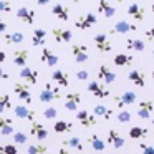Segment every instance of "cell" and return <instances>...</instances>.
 <instances>
[{
  "instance_id": "obj_1",
  "label": "cell",
  "mask_w": 154,
  "mask_h": 154,
  "mask_svg": "<svg viewBox=\"0 0 154 154\" xmlns=\"http://www.w3.org/2000/svg\"><path fill=\"white\" fill-rule=\"evenodd\" d=\"M40 101L42 103H51L55 100H60L61 98V93H60V86L53 83H47L43 86V90L40 91Z\"/></svg>"
},
{
  "instance_id": "obj_2",
  "label": "cell",
  "mask_w": 154,
  "mask_h": 154,
  "mask_svg": "<svg viewBox=\"0 0 154 154\" xmlns=\"http://www.w3.org/2000/svg\"><path fill=\"white\" fill-rule=\"evenodd\" d=\"M14 93L17 94L18 100H22L23 103H27V104H32V101H33L30 86H28L27 83H15L14 85Z\"/></svg>"
},
{
  "instance_id": "obj_3",
  "label": "cell",
  "mask_w": 154,
  "mask_h": 154,
  "mask_svg": "<svg viewBox=\"0 0 154 154\" xmlns=\"http://www.w3.org/2000/svg\"><path fill=\"white\" fill-rule=\"evenodd\" d=\"M136 96L137 94L134 91H124L123 94H118V96H113V101L119 109H123L124 106H131V104L136 103Z\"/></svg>"
},
{
  "instance_id": "obj_4",
  "label": "cell",
  "mask_w": 154,
  "mask_h": 154,
  "mask_svg": "<svg viewBox=\"0 0 154 154\" xmlns=\"http://www.w3.org/2000/svg\"><path fill=\"white\" fill-rule=\"evenodd\" d=\"M94 23H98L96 15L91 14V12H88V14L80 15V17L76 18V22H75V27H76L78 30H88V28H91Z\"/></svg>"
},
{
  "instance_id": "obj_5",
  "label": "cell",
  "mask_w": 154,
  "mask_h": 154,
  "mask_svg": "<svg viewBox=\"0 0 154 154\" xmlns=\"http://www.w3.org/2000/svg\"><path fill=\"white\" fill-rule=\"evenodd\" d=\"M93 42L94 45H96V50L100 51V53H109L111 50H113V45H111L109 38H108L106 33H98L93 37Z\"/></svg>"
},
{
  "instance_id": "obj_6",
  "label": "cell",
  "mask_w": 154,
  "mask_h": 154,
  "mask_svg": "<svg viewBox=\"0 0 154 154\" xmlns=\"http://www.w3.org/2000/svg\"><path fill=\"white\" fill-rule=\"evenodd\" d=\"M81 101H83V96H81L80 91L68 93L66 96H65V109H68V111H78Z\"/></svg>"
},
{
  "instance_id": "obj_7",
  "label": "cell",
  "mask_w": 154,
  "mask_h": 154,
  "mask_svg": "<svg viewBox=\"0 0 154 154\" xmlns=\"http://www.w3.org/2000/svg\"><path fill=\"white\" fill-rule=\"evenodd\" d=\"M88 91H90L93 96L100 98V100H104V98L109 96V90H108L103 83H100V81H96V80L88 83Z\"/></svg>"
},
{
  "instance_id": "obj_8",
  "label": "cell",
  "mask_w": 154,
  "mask_h": 154,
  "mask_svg": "<svg viewBox=\"0 0 154 154\" xmlns=\"http://www.w3.org/2000/svg\"><path fill=\"white\" fill-rule=\"evenodd\" d=\"M71 55H73L76 63H85L88 61V47L83 43H73L71 45Z\"/></svg>"
},
{
  "instance_id": "obj_9",
  "label": "cell",
  "mask_w": 154,
  "mask_h": 154,
  "mask_svg": "<svg viewBox=\"0 0 154 154\" xmlns=\"http://www.w3.org/2000/svg\"><path fill=\"white\" fill-rule=\"evenodd\" d=\"M76 119L80 121V124L83 128H93V126H96V124H98L96 116H94L93 113H90V111H86V109L76 111Z\"/></svg>"
},
{
  "instance_id": "obj_10",
  "label": "cell",
  "mask_w": 154,
  "mask_h": 154,
  "mask_svg": "<svg viewBox=\"0 0 154 154\" xmlns=\"http://www.w3.org/2000/svg\"><path fill=\"white\" fill-rule=\"evenodd\" d=\"M154 111V103L151 100H143L139 101L137 104V111H136V116L141 118V119H149L151 114Z\"/></svg>"
},
{
  "instance_id": "obj_11",
  "label": "cell",
  "mask_w": 154,
  "mask_h": 154,
  "mask_svg": "<svg viewBox=\"0 0 154 154\" xmlns=\"http://www.w3.org/2000/svg\"><path fill=\"white\" fill-rule=\"evenodd\" d=\"M35 17H37V12L32 10L28 7H20L17 10V18L25 25H33L35 23Z\"/></svg>"
},
{
  "instance_id": "obj_12",
  "label": "cell",
  "mask_w": 154,
  "mask_h": 154,
  "mask_svg": "<svg viewBox=\"0 0 154 154\" xmlns=\"http://www.w3.org/2000/svg\"><path fill=\"white\" fill-rule=\"evenodd\" d=\"M137 27L134 23H129L126 20H119L113 25V28L109 30L111 35H116V33H131V32H136Z\"/></svg>"
},
{
  "instance_id": "obj_13",
  "label": "cell",
  "mask_w": 154,
  "mask_h": 154,
  "mask_svg": "<svg viewBox=\"0 0 154 154\" xmlns=\"http://www.w3.org/2000/svg\"><path fill=\"white\" fill-rule=\"evenodd\" d=\"M30 136L37 137L38 141L43 143V141L48 137V131H47V128H45L43 124L38 123V121L35 119V121H32V124H30Z\"/></svg>"
},
{
  "instance_id": "obj_14",
  "label": "cell",
  "mask_w": 154,
  "mask_h": 154,
  "mask_svg": "<svg viewBox=\"0 0 154 154\" xmlns=\"http://www.w3.org/2000/svg\"><path fill=\"white\" fill-rule=\"evenodd\" d=\"M20 78L23 80V83H30V85H37L38 83V71L35 68L30 66H23L20 70Z\"/></svg>"
},
{
  "instance_id": "obj_15",
  "label": "cell",
  "mask_w": 154,
  "mask_h": 154,
  "mask_svg": "<svg viewBox=\"0 0 154 154\" xmlns=\"http://www.w3.org/2000/svg\"><path fill=\"white\" fill-rule=\"evenodd\" d=\"M108 144L113 146L114 149H121V147H124L126 141H124V137L119 134L118 129H109L108 131Z\"/></svg>"
},
{
  "instance_id": "obj_16",
  "label": "cell",
  "mask_w": 154,
  "mask_h": 154,
  "mask_svg": "<svg viewBox=\"0 0 154 154\" xmlns=\"http://www.w3.org/2000/svg\"><path fill=\"white\" fill-rule=\"evenodd\" d=\"M14 114L18 118V119H28L30 123H32V121H35V116H37L35 109H30V108L22 106V104H18V106L14 108Z\"/></svg>"
},
{
  "instance_id": "obj_17",
  "label": "cell",
  "mask_w": 154,
  "mask_h": 154,
  "mask_svg": "<svg viewBox=\"0 0 154 154\" xmlns=\"http://www.w3.org/2000/svg\"><path fill=\"white\" fill-rule=\"evenodd\" d=\"M51 35H53L55 42L57 43H68V42L73 38V33H71L70 30H66V28H51Z\"/></svg>"
},
{
  "instance_id": "obj_18",
  "label": "cell",
  "mask_w": 154,
  "mask_h": 154,
  "mask_svg": "<svg viewBox=\"0 0 154 154\" xmlns=\"http://www.w3.org/2000/svg\"><path fill=\"white\" fill-rule=\"evenodd\" d=\"M58 60H60V58H58L57 55H55L53 51L50 50V48L43 47L42 55H40V61H42V63H45L47 66L53 68V66H57V65H58Z\"/></svg>"
},
{
  "instance_id": "obj_19",
  "label": "cell",
  "mask_w": 154,
  "mask_h": 154,
  "mask_svg": "<svg viewBox=\"0 0 154 154\" xmlns=\"http://www.w3.org/2000/svg\"><path fill=\"white\" fill-rule=\"evenodd\" d=\"M51 81L57 83V86L66 88L68 85H70V75L65 70H53V73H51Z\"/></svg>"
},
{
  "instance_id": "obj_20",
  "label": "cell",
  "mask_w": 154,
  "mask_h": 154,
  "mask_svg": "<svg viewBox=\"0 0 154 154\" xmlns=\"http://www.w3.org/2000/svg\"><path fill=\"white\" fill-rule=\"evenodd\" d=\"M128 15L129 17H133L136 22H144V18H146V10H144V7L143 5H139V4H131L129 7H128Z\"/></svg>"
},
{
  "instance_id": "obj_21",
  "label": "cell",
  "mask_w": 154,
  "mask_h": 154,
  "mask_svg": "<svg viewBox=\"0 0 154 154\" xmlns=\"http://www.w3.org/2000/svg\"><path fill=\"white\" fill-rule=\"evenodd\" d=\"M28 58H30V51L27 48H20V50H14V65L23 68L27 66Z\"/></svg>"
},
{
  "instance_id": "obj_22",
  "label": "cell",
  "mask_w": 154,
  "mask_h": 154,
  "mask_svg": "<svg viewBox=\"0 0 154 154\" xmlns=\"http://www.w3.org/2000/svg\"><path fill=\"white\" fill-rule=\"evenodd\" d=\"M128 80L133 85H136L137 88L146 86V73H143V71H139V70H131L129 73H128Z\"/></svg>"
},
{
  "instance_id": "obj_23",
  "label": "cell",
  "mask_w": 154,
  "mask_h": 154,
  "mask_svg": "<svg viewBox=\"0 0 154 154\" xmlns=\"http://www.w3.org/2000/svg\"><path fill=\"white\" fill-rule=\"evenodd\" d=\"M51 14L55 15L57 18H60L61 22H68L70 20V8L63 4H55L51 7Z\"/></svg>"
},
{
  "instance_id": "obj_24",
  "label": "cell",
  "mask_w": 154,
  "mask_h": 154,
  "mask_svg": "<svg viewBox=\"0 0 154 154\" xmlns=\"http://www.w3.org/2000/svg\"><path fill=\"white\" fill-rule=\"evenodd\" d=\"M98 80L103 81V85L104 83H114V81H116V75H114L106 65H101L100 70H98Z\"/></svg>"
},
{
  "instance_id": "obj_25",
  "label": "cell",
  "mask_w": 154,
  "mask_h": 154,
  "mask_svg": "<svg viewBox=\"0 0 154 154\" xmlns=\"http://www.w3.org/2000/svg\"><path fill=\"white\" fill-rule=\"evenodd\" d=\"M15 133V128H14V121L10 118H4L0 114V134L2 136H12Z\"/></svg>"
},
{
  "instance_id": "obj_26",
  "label": "cell",
  "mask_w": 154,
  "mask_h": 154,
  "mask_svg": "<svg viewBox=\"0 0 154 154\" xmlns=\"http://www.w3.org/2000/svg\"><path fill=\"white\" fill-rule=\"evenodd\" d=\"M98 14H101L106 18H111L116 14V8L111 7V5L108 4V0H100V2H98Z\"/></svg>"
},
{
  "instance_id": "obj_27",
  "label": "cell",
  "mask_w": 154,
  "mask_h": 154,
  "mask_svg": "<svg viewBox=\"0 0 154 154\" xmlns=\"http://www.w3.org/2000/svg\"><path fill=\"white\" fill-rule=\"evenodd\" d=\"M45 40H47V32L43 28H35L33 35H32V45L33 47H43Z\"/></svg>"
},
{
  "instance_id": "obj_28",
  "label": "cell",
  "mask_w": 154,
  "mask_h": 154,
  "mask_svg": "<svg viewBox=\"0 0 154 154\" xmlns=\"http://www.w3.org/2000/svg\"><path fill=\"white\" fill-rule=\"evenodd\" d=\"M88 144L91 146V149H94L96 152H101V151H104V141L101 139L98 134H90V136L86 137Z\"/></svg>"
},
{
  "instance_id": "obj_29",
  "label": "cell",
  "mask_w": 154,
  "mask_h": 154,
  "mask_svg": "<svg viewBox=\"0 0 154 154\" xmlns=\"http://www.w3.org/2000/svg\"><path fill=\"white\" fill-rule=\"evenodd\" d=\"M113 61H114L116 66H131L133 61H134V58L131 57V55H128V53H118V55H114Z\"/></svg>"
},
{
  "instance_id": "obj_30",
  "label": "cell",
  "mask_w": 154,
  "mask_h": 154,
  "mask_svg": "<svg viewBox=\"0 0 154 154\" xmlns=\"http://www.w3.org/2000/svg\"><path fill=\"white\" fill-rule=\"evenodd\" d=\"M63 147H70V149H76V151H83V143L78 136H70L66 139H63Z\"/></svg>"
},
{
  "instance_id": "obj_31",
  "label": "cell",
  "mask_w": 154,
  "mask_h": 154,
  "mask_svg": "<svg viewBox=\"0 0 154 154\" xmlns=\"http://www.w3.org/2000/svg\"><path fill=\"white\" fill-rule=\"evenodd\" d=\"M4 42L7 45H17L23 42V33L22 32H12V33H4Z\"/></svg>"
},
{
  "instance_id": "obj_32",
  "label": "cell",
  "mask_w": 154,
  "mask_h": 154,
  "mask_svg": "<svg viewBox=\"0 0 154 154\" xmlns=\"http://www.w3.org/2000/svg\"><path fill=\"white\" fill-rule=\"evenodd\" d=\"M126 48L128 50H133V51H144L146 48V43L139 38H128L126 40Z\"/></svg>"
},
{
  "instance_id": "obj_33",
  "label": "cell",
  "mask_w": 154,
  "mask_h": 154,
  "mask_svg": "<svg viewBox=\"0 0 154 154\" xmlns=\"http://www.w3.org/2000/svg\"><path fill=\"white\" fill-rule=\"evenodd\" d=\"M93 114H94V116L103 118V119H109V118L113 116V109L106 108L104 104H96V106L93 108Z\"/></svg>"
},
{
  "instance_id": "obj_34",
  "label": "cell",
  "mask_w": 154,
  "mask_h": 154,
  "mask_svg": "<svg viewBox=\"0 0 154 154\" xmlns=\"http://www.w3.org/2000/svg\"><path fill=\"white\" fill-rule=\"evenodd\" d=\"M147 134H149V131H147V128H143V126H133L129 129V137L131 139H143V137H146Z\"/></svg>"
},
{
  "instance_id": "obj_35",
  "label": "cell",
  "mask_w": 154,
  "mask_h": 154,
  "mask_svg": "<svg viewBox=\"0 0 154 154\" xmlns=\"http://www.w3.org/2000/svg\"><path fill=\"white\" fill-rule=\"evenodd\" d=\"M53 129H55V133H58V134H66L73 129V123H68V121H63V119L57 121V123L53 124Z\"/></svg>"
},
{
  "instance_id": "obj_36",
  "label": "cell",
  "mask_w": 154,
  "mask_h": 154,
  "mask_svg": "<svg viewBox=\"0 0 154 154\" xmlns=\"http://www.w3.org/2000/svg\"><path fill=\"white\" fill-rule=\"evenodd\" d=\"M12 109V98L10 94L4 93V94H0V114L5 113V111Z\"/></svg>"
},
{
  "instance_id": "obj_37",
  "label": "cell",
  "mask_w": 154,
  "mask_h": 154,
  "mask_svg": "<svg viewBox=\"0 0 154 154\" xmlns=\"http://www.w3.org/2000/svg\"><path fill=\"white\" fill-rule=\"evenodd\" d=\"M47 152H48V146H45L43 143L30 144L27 149V154H47Z\"/></svg>"
},
{
  "instance_id": "obj_38",
  "label": "cell",
  "mask_w": 154,
  "mask_h": 154,
  "mask_svg": "<svg viewBox=\"0 0 154 154\" xmlns=\"http://www.w3.org/2000/svg\"><path fill=\"white\" fill-rule=\"evenodd\" d=\"M116 118H118V121H119V123L124 124V123H129V121L133 119V114H131L128 109H121L119 113H118Z\"/></svg>"
},
{
  "instance_id": "obj_39",
  "label": "cell",
  "mask_w": 154,
  "mask_h": 154,
  "mask_svg": "<svg viewBox=\"0 0 154 154\" xmlns=\"http://www.w3.org/2000/svg\"><path fill=\"white\" fill-rule=\"evenodd\" d=\"M12 137H14V141H15V146H17V144H25L28 139V136L25 133H22V131H15V133L12 134Z\"/></svg>"
},
{
  "instance_id": "obj_40",
  "label": "cell",
  "mask_w": 154,
  "mask_h": 154,
  "mask_svg": "<svg viewBox=\"0 0 154 154\" xmlns=\"http://www.w3.org/2000/svg\"><path fill=\"white\" fill-rule=\"evenodd\" d=\"M0 154H18V149L15 144H4L0 146Z\"/></svg>"
},
{
  "instance_id": "obj_41",
  "label": "cell",
  "mask_w": 154,
  "mask_h": 154,
  "mask_svg": "<svg viewBox=\"0 0 154 154\" xmlns=\"http://www.w3.org/2000/svg\"><path fill=\"white\" fill-rule=\"evenodd\" d=\"M12 10L14 8H12L10 0H0V14H10Z\"/></svg>"
},
{
  "instance_id": "obj_42",
  "label": "cell",
  "mask_w": 154,
  "mask_h": 154,
  "mask_svg": "<svg viewBox=\"0 0 154 154\" xmlns=\"http://www.w3.org/2000/svg\"><path fill=\"white\" fill-rule=\"evenodd\" d=\"M57 116H58V109H57V108H53V106L47 108V109L43 111V118H45V119H55Z\"/></svg>"
},
{
  "instance_id": "obj_43",
  "label": "cell",
  "mask_w": 154,
  "mask_h": 154,
  "mask_svg": "<svg viewBox=\"0 0 154 154\" xmlns=\"http://www.w3.org/2000/svg\"><path fill=\"white\" fill-rule=\"evenodd\" d=\"M76 78H78L80 81H86L88 78H90V73H88L86 70H78V71H76Z\"/></svg>"
},
{
  "instance_id": "obj_44",
  "label": "cell",
  "mask_w": 154,
  "mask_h": 154,
  "mask_svg": "<svg viewBox=\"0 0 154 154\" xmlns=\"http://www.w3.org/2000/svg\"><path fill=\"white\" fill-rule=\"evenodd\" d=\"M139 147H141V151H143V154H154V147L152 146H147V144L141 143Z\"/></svg>"
},
{
  "instance_id": "obj_45",
  "label": "cell",
  "mask_w": 154,
  "mask_h": 154,
  "mask_svg": "<svg viewBox=\"0 0 154 154\" xmlns=\"http://www.w3.org/2000/svg\"><path fill=\"white\" fill-rule=\"evenodd\" d=\"M144 35H146L147 40H154V27H151L149 30H146V32H144Z\"/></svg>"
},
{
  "instance_id": "obj_46",
  "label": "cell",
  "mask_w": 154,
  "mask_h": 154,
  "mask_svg": "<svg viewBox=\"0 0 154 154\" xmlns=\"http://www.w3.org/2000/svg\"><path fill=\"white\" fill-rule=\"evenodd\" d=\"M4 33H7V23L0 18V35H4Z\"/></svg>"
},
{
  "instance_id": "obj_47",
  "label": "cell",
  "mask_w": 154,
  "mask_h": 154,
  "mask_svg": "<svg viewBox=\"0 0 154 154\" xmlns=\"http://www.w3.org/2000/svg\"><path fill=\"white\" fill-rule=\"evenodd\" d=\"M8 78H10V75H8L4 68L0 66V80H8Z\"/></svg>"
},
{
  "instance_id": "obj_48",
  "label": "cell",
  "mask_w": 154,
  "mask_h": 154,
  "mask_svg": "<svg viewBox=\"0 0 154 154\" xmlns=\"http://www.w3.org/2000/svg\"><path fill=\"white\" fill-rule=\"evenodd\" d=\"M37 2V5H40V7H45V5L50 4V0H35Z\"/></svg>"
},
{
  "instance_id": "obj_49",
  "label": "cell",
  "mask_w": 154,
  "mask_h": 154,
  "mask_svg": "<svg viewBox=\"0 0 154 154\" xmlns=\"http://www.w3.org/2000/svg\"><path fill=\"white\" fill-rule=\"evenodd\" d=\"M57 154H70V152H68V149H66V147H63V146H61L60 149H58V152H57Z\"/></svg>"
},
{
  "instance_id": "obj_50",
  "label": "cell",
  "mask_w": 154,
  "mask_h": 154,
  "mask_svg": "<svg viewBox=\"0 0 154 154\" xmlns=\"http://www.w3.org/2000/svg\"><path fill=\"white\" fill-rule=\"evenodd\" d=\"M5 58H7L5 51H2V50H0V63H4V61H5Z\"/></svg>"
},
{
  "instance_id": "obj_51",
  "label": "cell",
  "mask_w": 154,
  "mask_h": 154,
  "mask_svg": "<svg viewBox=\"0 0 154 154\" xmlns=\"http://www.w3.org/2000/svg\"><path fill=\"white\" fill-rule=\"evenodd\" d=\"M81 2H85V0H73V4H81Z\"/></svg>"
},
{
  "instance_id": "obj_52",
  "label": "cell",
  "mask_w": 154,
  "mask_h": 154,
  "mask_svg": "<svg viewBox=\"0 0 154 154\" xmlns=\"http://www.w3.org/2000/svg\"><path fill=\"white\" fill-rule=\"evenodd\" d=\"M151 10H152V14H154V0H152V5H151Z\"/></svg>"
},
{
  "instance_id": "obj_53",
  "label": "cell",
  "mask_w": 154,
  "mask_h": 154,
  "mask_svg": "<svg viewBox=\"0 0 154 154\" xmlns=\"http://www.w3.org/2000/svg\"><path fill=\"white\" fill-rule=\"evenodd\" d=\"M114 2H123V0H114Z\"/></svg>"
},
{
  "instance_id": "obj_54",
  "label": "cell",
  "mask_w": 154,
  "mask_h": 154,
  "mask_svg": "<svg viewBox=\"0 0 154 154\" xmlns=\"http://www.w3.org/2000/svg\"><path fill=\"white\" fill-rule=\"evenodd\" d=\"M152 58H154V48H152Z\"/></svg>"
},
{
  "instance_id": "obj_55",
  "label": "cell",
  "mask_w": 154,
  "mask_h": 154,
  "mask_svg": "<svg viewBox=\"0 0 154 154\" xmlns=\"http://www.w3.org/2000/svg\"><path fill=\"white\" fill-rule=\"evenodd\" d=\"M152 126H154V118H152Z\"/></svg>"
},
{
  "instance_id": "obj_56",
  "label": "cell",
  "mask_w": 154,
  "mask_h": 154,
  "mask_svg": "<svg viewBox=\"0 0 154 154\" xmlns=\"http://www.w3.org/2000/svg\"><path fill=\"white\" fill-rule=\"evenodd\" d=\"M152 78H154V70H152Z\"/></svg>"
}]
</instances>
